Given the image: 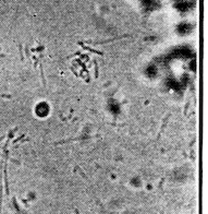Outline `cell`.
I'll list each match as a JSON object with an SVG mask.
<instances>
[{
    "label": "cell",
    "instance_id": "6da1fadb",
    "mask_svg": "<svg viewBox=\"0 0 208 214\" xmlns=\"http://www.w3.org/2000/svg\"><path fill=\"white\" fill-rule=\"evenodd\" d=\"M130 35H122V36H119V37H114L111 38V39H107V41H100V42H87V43L90 44H95V45H99V44H106V43H110V42H114V41H117V39H120V38L123 37H129Z\"/></svg>",
    "mask_w": 208,
    "mask_h": 214
},
{
    "label": "cell",
    "instance_id": "5b68a950",
    "mask_svg": "<svg viewBox=\"0 0 208 214\" xmlns=\"http://www.w3.org/2000/svg\"><path fill=\"white\" fill-rule=\"evenodd\" d=\"M0 42H1V41H0Z\"/></svg>",
    "mask_w": 208,
    "mask_h": 214
},
{
    "label": "cell",
    "instance_id": "3957f363",
    "mask_svg": "<svg viewBox=\"0 0 208 214\" xmlns=\"http://www.w3.org/2000/svg\"><path fill=\"white\" fill-rule=\"evenodd\" d=\"M19 48H20V56H21V60H22V61H24V57H23V54H22V46H21V45H20V46H19Z\"/></svg>",
    "mask_w": 208,
    "mask_h": 214
},
{
    "label": "cell",
    "instance_id": "277c9868",
    "mask_svg": "<svg viewBox=\"0 0 208 214\" xmlns=\"http://www.w3.org/2000/svg\"><path fill=\"white\" fill-rule=\"evenodd\" d=\"M0 155H2V154H1V153H0Z\"/></svg>",
    "mask_w": 208,
    "mask_h": 214
},
{
    "label": "cell",
    "instance_id": "7a4b0ae2",
    "mask_svg": "<svg viewBox=\"0 0 208 214\" xmlns=\"http://www.w3.org/2000/svg\"><path fill=\"white\" fill-rule=\"evenodd\" d=\"M1 165V171H0V214H1V204H2V162Z\"/></svg>",
    "mask_w": 208,
    "mask_h": 214
}]
</instances>
